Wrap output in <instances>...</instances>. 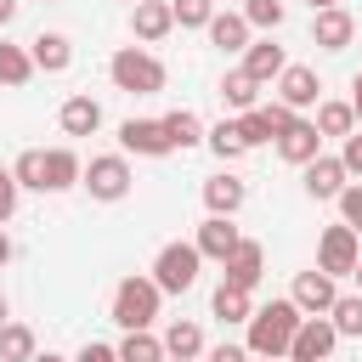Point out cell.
Segmentation results:
<instances>
[{
  "label": "cell",
  "mask_w": 362,
  "mask_h": 362,
  "mask_svg": "<svg viewBox=\"0 0 362 362\" xmlns=\"http://www.w3.org/2000/svg\"><path fill=\"white\" fill-rule=\"evenodd\" d=\"M300 322H305V311H300L294 300H272V305H260V311L249 317V356H288Z\"/></svg>",
  "instance_id": "1"
},
{
  "label": "cell",
  "mask_w": 362,
  "mask_h": 362,
  "mask_svg": "<svg viewBox=\"0 0 362 362\" xmlns=\"http://www.w3.org/2000/svg\"><path fill=\"white\" fill-rule=\"evenodd\" d=\"M107 79H113L124 96H158V90H164V62H158L153 51H141V45H124V51H113Z\"/></svg>",
  "instance_id": "2"
},
{
  "label": "cell",
  "mask_w": 362,
  "mask_h": 362,
  "mask_svg": "<svg viewBox=\"0 0 362 362\" xmlns=\"http://www.w3.org/2000/svg\"><path fill=\"white\" fill-rule=\"evenodd\" d=\"M158 300H164V288H158L153 277H124V283L113 288V322H119L124 334H130V328H153Z\"/></svg>",
  "instance_id": "3"
},
{
  "label": "cell",
  "mask_w": 362,
  "mask_h": 362,
  "mask_svg": "<svg viewBox=\"0 0 362 362\" xmlns=\"http://www.w3.org/2000/svg\"><path fill=\"white\" fill-rule=\"evenodd\" d=\"M130 164H124V153H102V158H90L85 164V175H79V187L96 198V204H119V198H130Z\"/></svg>",
  "instance_id": "4"
},
{
  "label": "cell",
  "mask_w": 362,
  "mask_h": 362,
  "mask_svg": "<svg viewBox=\"0 0 362 362\" xmlns=\"http://www.w3.org/2000/svg\"><path fill=\"white\" fill-rule=\"evenodd\" d=\"M198 266H204L198 243H164L158 260H153V283H158L164 294H187V288L198 283Z\"/></svg>",
  "instance_id": "5"
},
{
  "label": "cell",
  "mask_w": 362,
  "mask_h": 362,
  "mask_svg": "<svg viewBox=\"0 0 362 362\" xmlns=\"http://www.w3.org/2000/svg\"><path fill=\"white\" fill-rule=\"evenodd\" d=\"M356 260H362V243H356V226H328L322 232V243H317V266L328 272V277H351L356 272Z\"/></svg>",
  "instance_id": "6"
},
{
  "label": "cell",
  "mask_w": 362,
  "mask_h": 362,
  "mask_svg": "<svg viewBox=\"0 0 362 362\" xmlns=\"http://www.w3.org/2000/svg\"><path fill=\"white\" fill-rule=\"evenodd\" d=\"M119 147L136 153V158H164V153H175L164 119H124V124H119Z\"/></svg>",
  "instance_id": "7"
},
{
  "label": "cell",
  "mask_w": 362,
  "mask_h": 362,
  "mask_svg": "<svg viewBox=\"0 0 362 362\" xmlns=\"http://www.w3.org/2000/svg\"><path fill=\"white\" fill-rule=\"evenodd\" d=\"M288 300H294L305 317H328V311H334V300H339V288H334V277H328L322 266H311V272H300V277H294Z\"/></svg>",
  "instance_id": "8"
},
{
  "label": "cell",
  "mask_w": 362,
  "mask_h": 362,
  "mask_svg": "<svg viewBox=\"0 0 362 362\" xmlns=\"http://www.w3.org/2000/svg\"><path fill=\"white\" fill-rule=\"evenodd\" d=\"M334 339H339L334 317H305V322H300V334H294V345H288V362H328Z\"/></svg>",
  "instance_id": "9"
},
{
  "label": "cell",
  "mask_w": 362,
  "mask_h": 362,
  "mask_svg": "<svg viewBox=\"0 0 362 362\" xmlns=\"http://www.w3.org/2000/svg\"><path fill=\"white\" fill-rule=\"evenodd\" d=\"M277 102H288L294 113H300V107H317V102H322V79H317V68L288 62V68L277 74Z\"/></svg>",
  "instance_id": "10"
},
{
  "label": "cell",
  "mask_w": 362,
  "mask_h": 362,
  "mask_svg": "<svg viewBox=\"0 0 362 362\" xmlns=\"http://www.w3.org/2000/svg\"><path fill=\"white\" fill-rule=\"evenodd\" d=\"M260 272H266V249H260L255 238H243V243L221 260V283H232V288H255Z\"/></svg>",
  "instance_id": "11"
},
{
  "label": "cell",
  "mask_w": 362,
  "mask_h": 362,
  "mask_svg": "<svg viewBox=\"0 0 362 362\" xmlns=\"http://www.w3.org/2000/svg\"><path fill=\"white\" fill-rule=\"evenodd\" d=\"M311 40H317L322 51H345V45L356 40V17H351L345 6H328V11L311 17Z\"/></svg>",
  "instance_id": "12"
},
{
  "label": "cell",
  "mask_w": 362,
  "mask_h": 362,
  "mask_svg": "<svg viewBox=\"0 0 362 362\" xmlns=\"http://www.w3.org/2000/svg\"><path fill=\"white\" fill-rule=\"evenodd\" d=\"M277 153H283L288 164H300V170H305V164L322 153V130H317V119H294V124L277 136Z\"/></svg>",
  "instance_id": "13"
},
{
  "label": "cell",
  "mask_w": 362,
  "mask_h": 362,
  "mask_svg": "<svg viewBox=\"0 0 362 362\" xmlns=\"http://www.w3.org/2000/svg\"><path fill=\"white\" fill-rule=\"evenodd\" d=\"M192 243H198V255H204V260H226V255L243 243V232L232 226V215H209V221L198 226V238H192Z\"/></svg>",
  "instance_id": "14"
},
{
  "label": "cell",
  "mask_w": 362,
  "mask_h": 362,
  "mask_svg": "<svg viewBox=\"0 0 362 362\" xmlns=\"http://www.w3.org/2000/svg\"><path fill=\"white\" fill-rule=\"evenodd\" d=\"M345 175H351L345 158H322V153H317V158L305 164V192H311V198H339V192L351 187Z\"/></svg>",
  "instance_id": "15"
},
{
  "label": "cell",
  "mask_w": 362,
  "mask_h": 362,
  "mask_svg": "<svg viewBox=\"0 0 362 362\" xmlns=\"http://www.w3.org/2000/svg\"><path fill=\"white\" fill-rule=\"evenodd\" d=\"M130 28H136V40H164L170 28H175V11H170V0H136V11H130Z\"/></svg>",
  "instance_id": "16"
},
{
  "label": "cell",
  "mask_w": 362,
  "mask_h": 362,
  "mask_svg": "<svg viewBox=\"0 0 362 362\" xmlns=\"http://www.w3.org/2000/svg\"><path fill=\"white\" fill-rule=\"evenodd\" d=\"M243 198H249V187H243L232 170H221V175H209V181H204V204H209V215H238V209H243Z\"/></svg>",
  "instance_id": "17"
},
{
  "label": "cell",
  "mask_w": 362,
  "mask_h": 362,
  "mask_svg": "<svg viewBox=\"0 0 362 362\" xmlns=\"http://www.w3.org/2000/svg\"><path fill=\"white\" fill-rule=\"evenodd\" d=\"M28 57H34L40 74H68L74 45H68V34H34V40H28Z\"/></svg>",
  "instance_id": "18"
},
{
  "label": "cell",
  "mask_w": 362,
  "mask_h": 362,
  "mask_svg": "<svg viewBox=\"0 0 362 362\" xmlns=\"http://www.w3.org/2000/svg\"><path fill=\"white\" fill-rule=\"evenodd\" d=\"M57 119H62L68 136H96V130H102V102H96V96H68Z\"/></svg>",
  "instance_id": "19"
},
{
  "label": "cell",
  "mask_w": 362,
  "mask_h": 362,
  "mask_svg": "<svg viewBox=\"0 0 362 362\" xmlns=\"http://www.w3.org/2000/svg\"><path fill=\"white\" fill-rule=\"evenodd\" d=\"M79 175H85V164H79L74 147H51L45 153V192H68V187H79Z\"/></svg>",
  "instance_id": "20"
},
{
  "label": "cell",
  "mask_w": 362,
  "mask_h": 362,
  "mask_svg": "<svg viewBox=\"0 0 362 362\" xmlns=\"http://www.w3.org/2000/svg\"><path fill=\"white\" fill-rule=\"evenodd\" d=\"M243 68L266 85V79H277L283 68H288V57H283V45L277 40H249V51H243Z\"/></svg>",
  "instance_id": "21"
},
{
  "label": "cell",
  "mask_w": 362,
  "mask_h": 362,
  "mask_svg": "<svg viewBox=\"0 0 362 362\" xmlns=\"http://www.w3.org/2000/svg\"><path fill=\"white\" fill-rule=\"evenodd\" d=\"M209 40L221 51H249V17L243 11H215L209 17Z\"/></svg>",
  "instance_id": "22"
},
{
  "label": "cell",
  "mask_w": 362,
  "mask_h": 362,
  "mask_svg": "<svg viewBox=\"0 0 362 362\" xmlns=\"http://www.w3.org/2000/svg\"><path fill=\"white\" fill-rule=\"evenodd\" d=\"M255 96H260V79H255L249 68H232V74L221 79V102H226L232 113H249V107H255Z\"/></svg>",
  "instance_id": "23"
},
{
  "label": "cell",
  "mask_w": 362,
  "mask_h": 362,
  "mask_svg": "<svg viewBox=\"0 0 362 362\" xmlns=\"http://www.w3.org/2000/svg\"><path fill=\"white\" fill-rule=\"evenodd\" d=\"M40 68H34V57L23 51V45H11V40H0V85H28Z\"/></svg>",
  "instance_id": "24"
},
{
  "label": "cell",
  "mask_w": 362,
  "mask_h": 362,
  "mask_svg": "<svg viewBox=\"0 0 362 362\" xmlns=\"http://www.w3.org/2000/svg\"><path fill=\"white\" fill-rule=\"evenodd\" d=\"M317 130L345 141V136L356 130V107H351V102H317Z\"/></svg>",
  "instance_id": "25"
},
{
  "label": "cell",
  "mask_w": 362,
  "mask_h": 362,
  "mask_svg": "<svg viewBox=\"0 0 362 362\" xmlns=\"http://www.w3.org/2000/svg\"><path fill=\"white\" fill-rule=\"evenodd\" d=\"M164 130H170V141H175L181 153L204 141V119H198L192 107H175V113H164Z\"/></svg>",
  "instance_id": "26"
},
{
  "label": "cell",
  "mask_w": 362,
  "mask_h": 362,
  "mask_svg": "<svg viewBox=\"0 0 362 362\" xmlns=\"http://www.w3.org/2000/svg\"><path fill=\"white\" fill-rule=\"evenodd\" d=\"M209 305H215V317H221V322H249V317H255V305H249V288H232V283H221Z\"/></svg>",
  "instance_id": "27"
},
{
  "label": "cell",
  "mask_w": 362,
  "mask_h": 362,
  "mask_svg": "<svg viewBox=\"0 0 362 362\" xmlns=\"http://www.w3.org/2000/svg\"><path fill=\"white\" fill-rule=\"evenodd\" d=\"M164 351H170V356H204V328L175 317V322L164 328Z\"/></svg>",
  "instance_id": "28"
},
{
  "label": "cell",
  "mask_w": 362,
  "mask_h": 362,
  "mask_svg": "<svg viewBox=\"0 0 362 362\" xmlns=\"http://www.w3.org/2000/svg\"><path fill=\"white\" fill-rule=\"evenodd\" d=\"M34 356V328L28 322H0V362H28Z\"/></svg>",
  "instance_id": "29"
},
{
  "label": "cell",
  "mask_w": 362,
  "mask_h": 362,
  "mask_svg": "<svg viewBox=\"0 0 362 362\" xmlns=\"http://www.w3.org/2000/svg\"><path fill=\"white\" fill-rule=\"evenodd\" d=\"M170 351H164V339H153L147 328H130L124 334V345H119V362H164Z\"/></svg>",
  "instance_id": "30"
},
{
  "label": "cell",
  "mask_w": 362,
  "mask_h": 362,
  "mask_svg": "<svg viewBox=\"0 0 362 362\" xmlns=\"http://www.w3.org/2000/svg\"><path fill=\"white\" fill-rule=\"evenodd\" d=\"M204 141H209V147H215V158H226V164L249 153V147H243V136H238V119H221L215 130H204Z\"/></svg>",
  "instance_id": "31"
},
{
  "label": "cell",
  "mask_w": 362,
  "mask_h": 362,
  "mask_svg": "<svg viewBox=\"0 0 362 362\" xmlns=\"http://www.w3.org/2000/svg\"><path fill=\"white\" fill-rule=\"evenodd\" d=\"M11 175H17L23 187L45 192V147H23V153H17V164H11Z\"/></svg>",
  "instance_id": "32"
},
{
  "label": "cell",
  "mask_w": 362,
  "mask_h": 362,
  "mask_svg": "<svg viewBox=\"0 0 362 362\" xmlns=\"http://www.w3.org/2000/svg\"><path fill=\"white\" fill-rule=\"evenodd\" d=\"M328 317H334V328H339V334H351V339H362V294H339Z\"/></svg>",
  "instance_id": "33"
},
{
  "label": "cell",
  "mask_w": 362,
  "mask_h": 362,
  "mask_svg": "<svg viewBox=\"0 0 362 362\" xmlns=\"http://www.w3.org/2000/svg\"><path fill=\"white\" fill-rule=\"evenodd\" d=\"M170 11H175V23H181V28H209L215 0H170Z\"/></svg>",
  "instance_id": "34"
},
{
  "label": "cell",
  "mask_w": 362,
  "mask_h": 362,
  "mask_svg": "<svg viewBox=\"0 0 362 362\" xmlns=\"http://www.w3.org/2000/svg\"><path fill=\"white\" fill-rule=\"evenodd\" d=\"M243 17H249V28H283V0H249Z\"/></svg>",
  "instance_id": "35"
},
{
  "label": "cell",
  "mask_w": 362,
  "mask_h": 362,
  "mask_svg": "<svg viewBox=\"0 0 362 362\" xmlns=\"http://www.w3.org/2000/svg\"><path fill=\"white\" fill-rule=\"evenodd\" d=\"M17 192H23V181H17L11 170H0V226L17 215Z\"/></svg>",
  "instance_id": "36"
},
{
  "label": "cell",
  "mask_w": 362,
  "mask_h": 362,
  "mask_svg": "<svg viewBox=\"0 0 362 362\" xmlns=\"http://www.w3.org/2000/svg\"><path fill=\"white\" fill-rule=\"evenodd\" d=\"M339 221L362 232V187H345V192H339Z\"/></svg>",
  "instance_id": "37"
},
{
  "label": "cell",
  "mask_w": 362,
  "mask_h": 362,
  "mask_svg": "<svg viewBox=\"0 0 362 362\" xmlns=\"http://www.w3.org/2000/svg\"><path fill=\"white\" fill-rule=\"evenodd\" d=\"M339 158H345V170H351V175H362V130H351V136H345V153H339Z\"/></svg>",
  "instance_id": "38"
},
{
  "label": "cell",
  "mask_w": 362,
  "mask_h": 362,
  "mask_svg": "<svg viewBox=\"0 0 362 362\" xmlns=\"http://www.w3.org/2000/svg\"><path fill=\"white\" fill-rule=\"evenodd\" d=\"M204 362H249V345H215Z\"/></svg>",
  "instance_id": "39"
},
{
  "label": "cell",
  "mask_w": 362,
  "mask_h": 362,
  "mask_svg": "<svg viewBox=\"0 0 362 362\" xmlns=\"http://www.w3.org/2000/svg\"><path fill=\"white\" fill-rule=\"evenodd\" d=\"M74 362H119V351H113V345H96V339H90V345H85V351H79Z\"/></svg>",
  "instance_id": "40"
},
{
  "label": "cell",
  "mask_w": 362,
  "mask_h": 362,
  "mask_svg": "<svg viewBox=\"0 0 362 362\" xmlns=\"http://www.w3.org/2000/svg\"><path fill=\"white\" fill-rule=\"evenodd\" d=\"M351 107H356V124H362V68H356V79H351Z\"/></svg>",
  "instance_id": "41"
},
{
  "label": "cell",
  "mask_w": 362,
  "mask_h": 362,
  "mask_svg": "<svg viewBox=\"0 0 362 362\" xmlns=\"http://www.w3.org/2000/svg\"><path fill=\"white\" fill-rule=\"evenodd\" d=\"M11 17H17V0H0V28H6Z\"/></svg>",
  "instance_id": "42"
},
{
  "label": "cell",
  "mask_w": 362,
  "mask_h": 362,
  "mask_svg": "<svg viewBox=\"0 0 362 362\" xmlns=\"http://www.w3.org/2000/svg\"><path fill=\"white\" fill-rule=\"evenodd\" d=\"M28 362H62V356H57V351H34Z\"/></svg>",
  "instance_id": "43"
},
{
  "label": "cell",
  "mask_w": 362,
  "mask_h": 362,
  "mask_svg": "<svg viewBox=\"0 0 362 362\" xmlns=\"http://www.w3.org/2000/svg\"><path fill=\"white\" fill-rule=\"evenodd\" d=\"M6 260H11V238L0 232V266H6Z\"/></svg>",
  "instance_id": "44"
},
{
  "label": "cell",
  "mask_w": 362,
  "mask_h": 362,
  "mask_svg": "<svg viewBox=\"0 0 362 362\" xmlns=\"http://www.w3.org/2000/svg\"><path fill=\"white\" fill-rule=\"evenodd\" d=\"M328 6H339V0H311V11H328Z\"/></svg>",
  "instance_id": "45"
},
{
  "label": "cell",
  "mask_w": 362,
  "mask_h": 362,
  "mask_svg": "<svg viewBox=\"0 0 362 362\" xmlns=\"http://www.w3.org/2000/svg\"><path fill=\"white\" fill-rule=\"evenodd\" d=\"M351 277H356V294H362V260H356V272H351Z\"/></svg>",
  "instance_id": "46"
},
{
  "label": "cell",
  "mask_w": 362,
  "mask_h": 362,
  "mask_svg": "<svg viewBox=\"0 0 362 362\" xmlns=\"http://www.w3.org/2000/svg\"><path fill=\"white\" fill-rule=\"evenodd\" d=\"M164 362H198V356H164Z\"/></svg>",
  "instance_id": "47"
},
{
  "label": "cell",
  "mask_w": 362,
  "mask_h": 362,
  "mask_svg": "<svg viewBox=\"0 0 362 362\" xmlns=\"http://www.w3.org/2000/svg\"><path fill=\"white\" fill-rule=\"evenodd\" d=\"M0 322H6V294H0Z\"/></svg>",
  "instance_id": "48"
},
{
  "label": "cell",
  "mask_w": 362,
  "mask_h": 362,
  "mask_svg": "<svg viewBox=\"0 0 362 362\" xmlns=\"http://www.w3.org/2000/svg\"><path fill=\"white\" fill-rule=\"evenodd\" d=\"M260 362H277V356H260Z\"/></svg>",
  "instance_id": "49"
},
{
  "label": "cell",
  "mask_w": 362,
  "mask_h": 362,
  "mask_svg": "<svg viewBox=\"0 0 362 362\" xmlns=\"http://www.w3.org/2000/svg\"><path fill=\"white\" fill-rule=\"evenodd\" d=\"M130 6H136V0H130Z\"/></svg>",
  "instance_id": "50"
}]
</instances>
